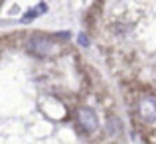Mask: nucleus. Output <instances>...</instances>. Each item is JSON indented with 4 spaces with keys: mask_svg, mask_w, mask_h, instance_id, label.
Wrapping results in <instances>:
<instances>
[{
    "mask_svg": "<svg viewBox=\"0 0 156 144\" xmlns=\"http://www.w3.org/2000/svg\"><path fill=\"white\" fill-rule=\"evenodd\" d=\"M77 122L87 134L95 132L99 128V118H97V113L91 107H79L77 109Z\"/></svg>",
    "mask_w": 156,
    "mask_h": 144,
    "instance_id": "7ed1b4c3",
    "label": "nucleus"
},
{
    "mask_svg": "<svg viewBox=\"0 0 156 144\" xmlns=\"http://www.w3.org/2000/svg\"><path fill=\"white\" fill-rule=\"evenodd\" d=\"M26 49H28V53H32V55H36V57L50 59V57H55L57 53L61 51V44L55 42L51 36L36 32V34H32L30 38H28Z\"/></svg>",
    "mask_w": 156,
    "mask_h": 144,
    "instance_id": "f257e3e1",
    "label": "nucleus"
},
{
    "mask_svg": "<svg viewBox=\"0 0 156 144\" xmlns=\"http://www.w3.org/2000/svg\"><path fill=\"white\" fill-rule=\"evenodd\" d=\"M121 130H122L121 121H119L117 117H109V121H107V132H109L111 136H119Z\"/></svg>",
    "mask_w": 156,
    "mask_h": 144,
    "instance_id": "20e7f679",
    "label": "nucleus"
},
{
    "mask_svg": "<svg viewBox=\"0 0 156 144\" xmlns=\"http://www.w3.org/2000/svg\"><path fill=\"white\" fill-rule=\"evenodd\" d=\"M136 114L142 122H156V97L142 95L136 101Z\"/></svg>",
    "mask_w": 156,
    "mask_h": 144,
    "instance_id": "f03ea898",
    "label": "nucleus"
},
{
    "mask_svg": "<svg viewBox=\"0 0 156 144\" xmlns=\"http://www.w3.org/2000/svg\"><path fill=\"white\" fill-rule=\"evenodd\" d=\"M79 44H81V46H89L87 36H85V34H79Z\"/></svg>",
    "mask_w": 156,
    "mask_h": 144,
    "instance_id": "39448f33",
    "label": "nucleus"
}]
</instances>
